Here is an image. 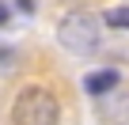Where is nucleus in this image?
<instances>
[{
    "instance_id": "f257e3e1",
    "label": "nucleus",
    "mask_w": 129,
    "mask_h": 125,
    "mask_svg": "<svg viewBox=\"0 0 129 125\" xmlns=\"http://www.w3.org/2000/svg\"><path fill=\"white\" fill-rule=\"evenodd\" d=\"M12 121L15 125H57L61 121V102L46 87H23L12 102Z\"/></svg>"
},
{
    "instance_id": "f03ea898",
    "label": "nucleus",
    "mask_w": 129,
    "mask_h": 125,
    "mask_svg": "<svg viewBox=\"0 0 129 125\" xmlns=\"http://www.w3.org/2000/svg\"><path fill=\"white\" fill-rule=\"evenodd\" d=\"M57 42H61L64 49L80 53V57L95 53V49H99V42H103L99 19H95L91 12H69V15L57 23Z\"/></svg>"
},
{
    "instance_id": "7ed1b4c3",
    "label": "nucleus",
    "mask_w": 129,
    "mask_h": 125,
    "mask_svg": "<svg viewBox=\"0 0 129 125\" xmlns=\"http://www.w3.org/2000/svg\"><path fill=\"white\" fill-rule=\"evenodd\" d=\"M118 87V72L114 68H99V72H87L84 76V91L87 95H110Z\"/></svg>"
},
{
    "instance_id": "20e7f679",
    "label": "nucleus",
    "mask_w": 129,
    "mask_h": 125,
    "mask_svg": "<svg viewBox=\"0 0 129 125\" xmlns=\"http://www.w3.org/2000/svg\"><path fill=\"white\" fill-rule=\"evenodd\" d=\"M106 23L110 27H129V8H110L106 12Z\"/></svg>"
},
{
    "instance_id": "39448f33",
    "label": "nucleus",
    "mask_w": 129,
    "mask_h": 125,
    "mask_svg": "<svg viewBox=\"0 0 129 125\" xmlns=\"http://www.w3.org/2000/svg\"><path fill=\"white\" fill-rule=\"evenodd\" d=\"M15 4H19V8H23V12H27V15H30V12H34V0H15Z\"/></svg>"
},
{
    "instance_id": "423d86ee",
    "label": "nucleus",
    "mask_w": 129,
    "mask_h": 125,
    "mask_svg": "<svg viewBox=\"0 0 129 125\" xmlns=\"http://www.w3.org/2000/svg\"><path fill=\"white\" fill-rule=\"evenodd\" d=\"M8 15H12V12H8V4L0 0V23H8Z\"/></svg>"
},
{
    "instance_id": "0eeeda50",
    "label": "nucleus",
    "mask_w": 129,
    "mask_h": 125,
    "mask_svg": "<svg viewBox=\"0 0 129 125\" xmlns=\"http://www.w3.org/2000/svg\"><path fill=\"white\" fill-rule=\"evenodd\" d=\"M8 57H12V49H8L4 42H0V65H4V61H8Z\"/></svg>"
}]
</instances>
